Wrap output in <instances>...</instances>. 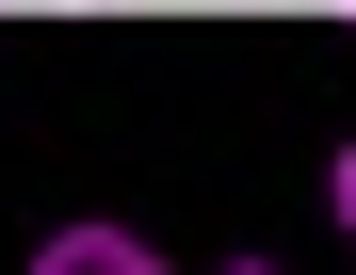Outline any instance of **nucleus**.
Masks as SVG:
<instances>
[{"instance_id":"f257e3e1","label":"nucleus","mask_w":356,"mask_h":275,"mask_svg":"<svg viewBox=\"0 0 356 275\" xmlns=\"http://www.w3.org/2000/svg\"><path fill=\"white\" fill-rule=\"evenodd\" d=\"M33 275H162V259H146V227H49Z\"/></svg>"},{"instance_id":"f03ea898","label":"nucleus","mask_w":356,"mask_h":275,"mask_svg":"<svg viewBox=\"0 0 356 275\" xmlns=\"http://www.w3.org/2000/svg\"><path fill=\"white\" fill-rule=\"evenodd\" d=\"M324 210H340V243H356V146H340V162H324Z\"/></svg>"},{"instance_id":"7ed1b4c3","label":"nucleus","mask_w":356,"mask_h":275,"mask_svg":"<svg viewBox=\"0 0 356 275\" xmlns=\"http://www.w3.org/2000/svg\"><path fill=\"white\" fill-rule=\"evenodd\" d=\"M211 275H291V259H259V243H243V259H211Z\"/></svg>"}]
</instances>
